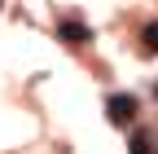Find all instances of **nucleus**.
I'll return each mask as SVG.
<instances>
[{"instance_id":"f257e3e1","label":"nucleus","mask_w":158,"mask_h":154,"mask_svg":"<svg viewBox=\"0 0 158 154\" xmlns=\"http://www.w3.org/2000/svg\"><path fill=\"white\" fill-rule=\"evenodd\" d=\"M136 114H141V101H136L132 92H110V97H106V119L114 128H127Z\"/></svg>"},{"instance_id":"f03ea898","label":"nucleus","mask_w":158,"mask_h":154,"mask_svg":"<svg viewBox=\"0 0 158 154\" xmlns=\"http://www.w3.org/2000/svg\"><path fill=\"white\" fill-rule=\"evenodd\" d=\"M57 40H62V44H88L92 31L79 22V18H62V22H57Z\"/></svg>"},{"instance_id":"7ed1b4c3","label":"nucleus","mask_w":158,"mask_h":154,"mask_svg":"<svg viewBox=\"0 0 158 154\" xmlns=\"http://www.w3.org/2000/svg\"><path fill=\"white\" fill-rule=\"evenodd\" d=\"M127 154H158V132H154V128H132Z\"/></svg>"},{"instance_id":"20e7f679","label":"nucleus","mask_w":158,"mask_h":154,"mask_svg":"<svg viewBox=\"0 0 158 154\" xmlns=\"http://www.w3.org/2000/svg\"><path fill=\"white\" fill-rule=\"evenodd\" d=\"M141 49L145 53H158V22H145L141 27Z\"/></svg>"},{"instance_id":"39448f33","label":"nucleus","mask_w":158,"mask_h":154,"mask_svg":"<svg viewBox=\"0 0 158 154\" xmlns=\"http://www.w3.org/2000/svg\"><path fill=\"white\" fill-rule=\"evenodd\" d=\"M154 97H158V88H154Z\"/></svg>"}]
</instances>
